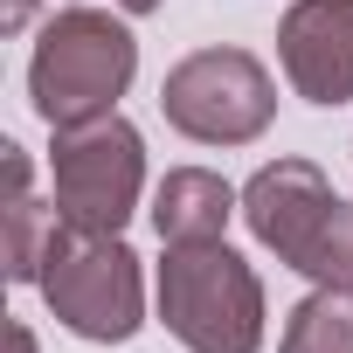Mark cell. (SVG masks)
<instances>
[{
  "label": "cell",
  "instance_id": "6da1fadb",
  "mask_svg": "<svg viewBox=\"0 0 353 353\" xmlns=\"http://www.w3.org/2000/svg\"><path fill=\"white\" fill-rule=\"evenodd\" d=\"M132 77H139V42L104 8H63L28 56V97L49 132L111 118Z\"/></svg>",
  "mask_w": 353,
  "mask_h": 353
},
{
  "label": "cell",
  "instance_id": "7a4b0ae2",
  "mask_svg": "<svg viewBox=\"0 0 353 353\" xmlns=\"http://www.w3.org/2000/svg\"><path fill=\"white\" fill-rule=\"evenodd\" d=\"M250 236L291 263L312 284H353V201L332 194V181L312 159H270L243 188Z\"/></svg>",
  "mask_w": 353,
  "mask_h": 353
},
{
  "label": "cell",
  "instance_id": "3957f363",
  "mask_svg": "<svg viewBox=\"0 0 353 353\" xmlns=\"http://www.w3.org/2000/svg\"><path fill=\"white\" fill-rule=\"evenodd\" d=\"M159 325L188 353H256L263 346V277L229 243H166Z\"/></svg>",
  "mask_w": 353,
  "mask_h": 353
},
{
  "label": "cell",
  "instance_id": "277c9868",
  "mask_svg": "<svg viewBox=\"0 0 353 353\" xmlns=\"http://www.w3.org/2000/svg\"><path fill=\"white\" fill-rule=\"evenodd\" d=\"M35 291L56 312V325L90 346H125L145 325V270L125 250V236H90V229L56 222Z\"/></svg>",
  "mask_w": 353,
  "mask_h": 353
},
{
  "label": "cell",
  "instance_id": "5b68a950",
  "mask_svg": "<svg viewBox=\"0 0 353 353\" xmlns=\"http://www.w3.org/2000/svg\"><path fill=\"white\" fill-rule=\"evenodd\" d=\"M159 111L194 145H250L277 118V83H270V70L250 49L215 42V49H194V56H181L166 70Z\"/></svg>",
  "mask_w": 353,
  "mask_h": 353
},
{
  "label": "cell",
  "instance_id": "8992f818",
  "mask_svg": "<svg viewBox=\"0 0 353 353\" xmlns=\"http://www.w3.org/2000/svg\"><path fill=\"white\" fill-rule=\"evenodd\" d=\"M56 222L90 229V236H118L145 194V139L132 118H90V125H63L56 132Z\"/></svg>",
  "mask_w": 353,
  "mask_h": 353
},
{
  "label": "cell",
  "instance_id": "52a82bcc",
  "mask_svg": "<svg viewBox=\"0 0 353 353\" xmlns=\"http://www.w3.org/2000/svg\"><path fill=\"white\" fill-rule=\"evenodd\" d=\"M277 63L305 104H353V0H291L277 21Z\"/></svg>",
  "mask_w": 353,
  "mask_h": 353
},
{
  "label": "cell",
  "instance_id": "ba28073f",
  "mask_svg": "<svg viewBox=\"0 0 353 353\" xmlns=\"http://www.w3.org/2000/svg\"><path fill=\"white\" fill-rule=\"evenodd\" d=\"M243 208V194L208 166H173L152 188V229L159 243H222L229 215Z\"/></svg>",
  "mask_w": 353,
  "mask_h": 353
},
{
  "label": "cell",
  "instance_id": "9c48e42d",
  "mask_svg": "<svg viewBox=\"0 0 353 353\" xmlns=\"http://www.w3.org/2000/svg\"><path fill=\"white\" fill-rule=\"evenodd\" d=\"M277 353H353V284H312L291 305Z\"/></svg>",
  "mask_w": 353,
  "mask_h": 353
},
{
  "label": "cell",
  "instance_id": "30bf717a",
  "mask_svg": "<svg viewBox=\"0 0 353 353\" xmlns=\"http://www.w3.org/2000/svg\"><path fill=\"white\" fill-rule=\"evenodd\" d=\"M49 229H56V215H49L35 194H8V277H14V284H35V277H42Z\"/></svg>",
  "mask_w": 353,
  "mask_h": 353
},
{
  "label": "cell",
  "instance_id": "8fae6325",
  "mask_svg": "<svg viewBox=\"0 0 353 353\" xmlns=\"http://www.w3.org/2000/svg\"><path fill=\"white\" fill-rule=\"evenodd\" d=\"M28 14H35V0H8V28H28Z\"/></svg>",
  "mask_w": 353,
  "mask_h": 353
},
{
  "label": "cell",
  "instance_id": "7c38bea8",
  "mask_svg": "<svg viewBox=\"0 0 353 353\" xmlns=\"http://www.w3.org/2000/svg\"><path fill=\"white\" fill-rule=\"evenodd\" d=\"M125 14H152V8H166V0H118Z\"/></svg>",
  "mask_w": 353,
  "mask_h": 353
},
{
  "label": "cell",
  "instance_id": "4fadbf2b",
  "mask_svg": "<svg viewBox=\"0 0 353 353\" xmlns=\"http://www.w3.org/2000/svg\"><path fill=\"white\" fill-rule=\"evenodd\" d=\"M14 353H35V332L28 325H14Z\"/></svg>",
  "mask_w": 353,
  "mask_h": 353
}]
</instances>
